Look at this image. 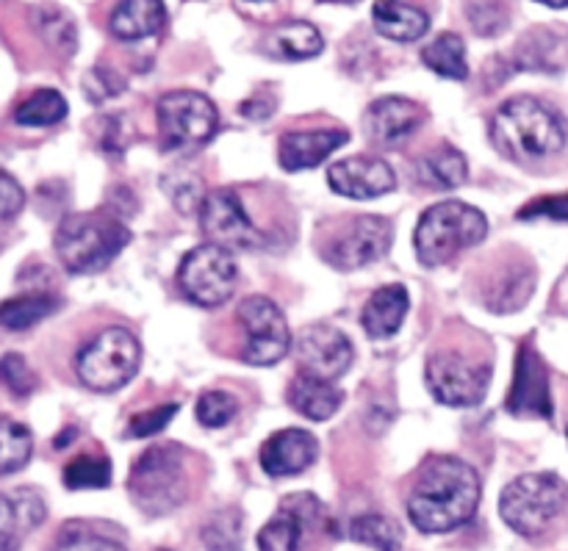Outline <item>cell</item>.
I'll list each match as a JSON object with an SVG mask.
<instances>
[{"instance_id": "e0dca14e", "label": "cell", "mask_w": 568, "mask_h": 551, "mask_svg": "<svg viewBox=\"0 0 568 551\" xmlns=\"http://www.w3.org/2000/svg\"><path fill=\"white\" fill-rule=\"evenodd\" d=\"M427 114L419 103L408 98H381L366 109L364 127L366 136L381 147H397L408 142L422 125Z\"/></svg>"}, {"instance_id": "f35d334b", "label": "cell", "mask_w": 568, "mask_h": 551, "mask_svg": "<svg viewBox=\"0 0 568 551\" xmlns=\"http://www.w3.org/2000/svg\"><path fill=\"white\" fill-rule=\"evenodd\" d=\"M469 20L471 25H475V31L483 33V37H494V33H499L505 25H508L505 9L497 3V0H471Z\"/></svg>"}, {"instance_id": "e575fe53", "label": "cell", "mask_w": 568, "mask_h": 551, "mask_svg": "<svg viewBox=\"0 0 568 551\" xmlns=\"http://www.w3.org/2000/svg\"><path fill=\"white\" fill-rule=\"evenodd\" d=\"M197 421L209 430H220V427L231 425L239 414V402L225 391H205L203 397L197 399Z\"/></svg>"}, {"instance_id": "d590c367", "label": "cell", "mask_w": 568, "mask_h": 551, "mask_svg": "<svg viewBox=\"0 0 568 551\" xmlns=\"http://www.w3.org/2000/svg\"><path fill=\"white\" fill-rule=\"evenodd\" d=\"M33 17H37V25L39 31H42V37L48 39L53 48L64 50V53H72V50H75V25H72V20L64 11L37 9Z\"/></svg>"}, {"instance_id": "277c9868", "label": "cell", "mask_w": 568, "mask_h": 551, "mask_svg": "<svg viewBox=\"0 0 568 551\" xmlns=\"http://www.w3.org/2000/svg\"><path fill=\"white\" fill-rule=\"evenodd\" d=\"M488 236V220L480 208L447 200L425 211L416 225L414 247L425 266H442Z\"/></svg>"}, {"instance_id": "ba28073f", "label": "cell", "mask_w": 568, "mask_h": 551, "mask_svg": "<svg viewBox=\"0 0 568 551\" xmlns=\"http://www.w3.org/2000/svg\"><path fill=\"white\" fill-rule=\"evenodd\" d=\"M239 283L236 258L222 244H200L189 249L178 269V286L189 303L200 308H220L233 297Z\"/></svg>"}, {"instance_id": "30bf717a", "label": "cell", "mask_w": 568, "mask_h": 551, "mask_svg": "<svg viewBox=\"0 0 568 551\" xmlns=\"http://www.w3.org/2000/svg\"><path fill=\"white\" fill-rule=\"evenodd\" d=\"M425 382L436 402L447 408H475L486 399L491 369L458 353H436L427 360Z\"/></svg>"}, {"instance_id": "1f68e13d", "label": "cell", "mask_w": 568, "mask_h": 551, "mask_svg": "<svg viewBox=\"0 0 568 551\" xmlns=\"http://www.w3.org/2000/svg\"><path fill=\"white\" fill-rule=\"evenodd\" d=\"M525 48H530L527 53V67H541V70H552L560 67L568 55V33L558 31V28H538V31L525 33Z\"/></svg>"}, {"instance_id": "6da1fadb", "label": "cell", "mask_w": 568, "mask_h": 551, "mask_svg": "<svg viewBox=\"0 0 568 551\" xmlns=\"http://www.w3.org/2000/svg\"><path fill=\"white\" fill-rule=\"evenodd\" d=\"M480 493V477L466 460L430 458L408 493V519L419 532L444 535L475 519Z\"/></svg>"}, {"instance_id": "74e56055", "label": "cell", "mask_w": 568, "mask_h": 551, "mask_svg": "<svg viewBox=\"0 0 568 551\" xmlns=\"http://www.w3.org/2000/svg\"><path fill=\"white\" fill-rule=\"evenodd\" d=\"M59 549H122L120 541L105 538L83 521H70L59 535Z\"/></svg>"}, {"instance_id": "4dcf8cb0", "label": "cell", "mask_w": 568, "mask_h": 551, "mask_svg": "<svg viewBox=\"0 0 568 551\" xmlns=\"http://www.w3.org/2000/svg\"><path fill=\"white\" fill-rule=\"evenodd\" d=\"M33 455V436L26 425L0 416V477L17 475Z\"/></svg>"}, {"instance_id": "836d02e7", "label": "cell", "mask_w": 568, "mask_h": 551, "mask_svg": "<svg viewBox=\"0 0 568 551\" xmlns=\"http://www.w3.org/2000/svg\"><path fill=\"white\" fill-rule=\"evenodd\" d=\"M64 486L70 491H94L111 486V463L103 455H81L64 469Z\"/></svg>"}, {"instance_id": "f1b7e54d", "label": "cell", "mask_w": 568, "mask_h": 551, "mask_svg": "<svg viewBox=\"0 0 568 551\" xmlns=\"http://www.w3.org/2000/svg\"><path fill=\"white\" fill-rule=\"evenodd\" d=\"M303 521L305 516L294 508L288 499H283V508L275 519L258 532V549L264 551H294L303 543Z\"/></svg>"}, {"instance_id": "8992f818", "label": "cell", "mask_w": 568, "mask_h": 551, "mask_svg": "<svg viewBox=\"0 0 568 551\" xmlns=\"http://www.w3.org/2000/svg\"><path fill=\"white\" fill-rule=\"evenodd\" d=\"M128 491L139 510L148 516H164L181 508L189 491L181 449L170 447V443L148 449L133 466Z\"/></svg>"}, {"instance_id": "ee69618b", "label": "cell", "mask_w": 568, "mask_h": 551, "mask_svg": "<svg viewBox=\"0 0 568 551\" xmlns=\"http://www.w3.org/2000/svg\"><path fill=\"white\" fill-rule=\"evenodd\" d=\"M320 3H358V0H320Z\"/></svg>"}, {"instance_id": "2e32d148", "label": "cell", "mask_w": 568, "mask_h": 551, "mask_svg": "<svg viewBox=\"0 0 568 551\" xmlns=\"http://www.w3.org/2000/svg\"><path fill=\"white\" fill-rule=\"evenodd\" d=\"M327 183L336 194L353 200H375L397 188V175L383 159L355 155V159L336 161L327 170Z\"/></svg>"}, {"instance_id": "5b68a950", "label": "cell", "mask_w": 568, "mask_h": 551, "mask_svg": "<svg viewBox=\"0 0 568 551\" xmlns=\"http://www.w3.org/2000/svg\"><path fill=\"white\" fill-rule=\"evenodd\" d=\"M568 508V486L552 471L525 475L510 482L499 499L505 524L521 538H536Z\"/></svg>"}, {"instance_id": "f6af8a7d", "label": "cell", "mask_w": 568, "mask_h": 551, "mask_svg": "<svg viewBox=\"0 0 568 551\" xmlns=\"http://www.w3.org/2000/svg\"><path fill=\"white\" fill-rule=\"evenodd\" d=\"M250 3H270V0H250Z\"/></svg>"}, {"instance_id": "d6986e66", "label": "cell", "mask_w": 568, "mask_h": 551, "mask_svg": "<svg viewBox=\"0 0 568 551\" xmlns=\"http://www.w3.org/2000/svg\"><path fill=\"white\" fill-rule=\"evenodd\" d=\"M347 131L342 127H331V131H297L286 133L281 139V150H277V159L281 166L288 172H303L320 166L333 150L342 147L347 142Z\"/></svg>"}, {"instance_id": "ab89813d", "label": "cell", "mask_w": 568, "mask_h": 551, "mask_svg": "<svg viewBox=\"0 0 568 551\" xmlns=\"http://www.w3.org/2000/svg\"><path fill=\"white\" fill-rule=\"evenodd\" d=\"M178 414V405H161L155 410H144V414H136L128 425V436L131 438H150L159 436Z\"/></svg>"}, {"instance_id": "cb8c5ba5", "label": "cell", "mask_w": 568, "mask_h": 551, "mask_svg": "<svg viewBox=\"0 0 568 551\" xmlns=\"http://www.w3.org/2000/svg\"><path fill=\"white\" fill-rule=\"evenodd\" d=\"M372 22H375L377 33L392 42H416L430 28V17L405 0H375Z\"/></svg>"}, {"instance_id": "ac0fdd59", "label": "cell", "mask_w": 568, "mask_h": 551, "mask_svg": "<svg viewBox=\"0 0 568 551\" xmlns=\"http://www.w3.org/2000/svg\"><path fill=\"white\" fill-rule=\"evenodd\" d=\"M316 458H320L316 438L308 430H297V427L275 432L261 447V469L272 480L303 475V471H308L316 463Z\"/></svg>"}, {"instance_id": "44dd1931", "label": "cell", "mask_w": 568, "mask_h": 551, "mask_svg": "<svg viewBox=\"0 0 568 551\" xmlns=\"http://www.w3.org/2000/svg\"><path fill=\"white\" fill-rule=\"evenodd\" d=\"M44 521V502L37 491L20 488L0 493V549H17L22 535L37 530Z\"/></svg>"}, {"instance_id": "9c48e42d", "label": "cell", "mask_w": 568, "mask_h": 551, "mask_svg": "<svg viewBox=\"0 0 568 551\" xmlns=\"http://www.w3.org/2000/svg\"><path fill=\"white\" fill-rule=\"evenodd\" d=\"M155 116H159L161 144L166 150L203 147L220 131V111H216V105L205 94L189 92V89L164 94L159 100Z\"/></svg>"}, {"instance_id": "603a6c76", "label": "cell", "mask_w": 568, "mask_h": 551, "mask_svg": "<svg viewBox=\"0 0 568 551\" xmlns=\"http://www.w3.org/2000/svg\"><path fill=\"white\" fill-rule=\"evenodd\" d=\"M342 402L344 394L331 380H320V377L303 375V371L294 377L292 388H288V405L311 421H327L338 414Z\"/></svg>"}, {"instance_id": "60d3db41", "label": "cell", "mask_w": 568, "mask_h": 551, "mask_svg": "<svg viewBox=\"0 0 568 551\" xmlns=\"http://www.w3.org/2000/svg\"><path fill=\"white\" fill-rule=\"evenodd\" d=\"M519 220H558L568 222V194H552V197H538L536 203L525 205L519 211Z\"/></svg>"}, {"instance_id": "7a4b0ae2", "label": "cell", "mask_w": 568, "mask_h": 551, "mask_svg": "<svg viewBox=\"0 0 568 551\" xmlns=\"http://www.w3.org/2000/svg\"><path fill=\"white\" fill-rule=\"evenodd\" d=\"M566 122L558 111L536 98H514L491 120V142L516 161L547 159L566 147Z\"/></svg>"}, {"instance_id": "3957f363", "label": "cell", "mask_w": 568, "mask_h": 551, "mask_svg": "<svg viewBox=\"0 0 568 551\" xmlns=\"http://www.w3.org/2000/svg\"><path fill=\"white\" fill-rule=\"evenodd\" d=\"M131 242V231L109 214H70L55 231V253L72 275L103 272Z\"/></svg>"}, {"instance_id": "d6a6232c", "label": "cell", "mask_w": 568, "mask_h": 551, "mask_svg": "<svg viewBox=\"0 0 568 551\" xmlns=\"http://www.w3.org/2000/svg\"><path fill=\"white\" fill-rule=\"evenodd\" d=\"M349 538L366 549L394 551L403 547V530L386 516H361L349 524Z\"/></svg>"}, {"instance_id": "ffe728a7", "label": "cell", "mask_w": 568, "mask_h": 551, "mask_svg": "<svg viewBox=\"0 0 568 551\" xmlns=\"http://www.w3.org/2000/svg\"><path fill=\"white\" fill-rule=\"evenodd\" d=\"M408 308H410L408 288L399 286V283H392V286H383L372 294L364 314H361V325H364L366 336L369 338H375V341H386V338L397 336L405 316H408Z\"/></svg>"}, {"instance_id": "4316f807", "label": "cell", "mask_w": 568, "mask_h": 551, "mask_svg": "<svg viewBox=\"0 0 568 551\" xmlns=\"http://www.w3.org/2000/svg\"><path fill=\"white\" fill-rule=\"evenodd\" d=\"M272 42H275L272 53H275L277 59H286V61H308V59H316V55L325 50V39H322L320 31H316V25H311V22H303V20H294L288 22V25L277 28Z\"/></svg>"}, {"instance_id": "484cf974", "label": "cell", "mask_w": 568, "mask_h": 551, "mask_svg": "<svg viewBox=\"0 0 568 551\" xmlns=\"http://www.w3.org/2000/svg\"><path fill=\"white\" fill-rule=\"evenodd\" d=\"M416 175H419L425 186L458 188L466 181V159L460 150L444 144V147H436L419 161Z\"/></svg>"}, {"instance_id": "5bb4252c", "label": "cell", "mask_w": 568, "mask_h": 551, "mask_svg": "<svg viewBox=\"0 0 568 551\" xmlns=\"http://www.w3.org/2000/svg\"><path fill=\"white\" fill-rule=\"evenodd\" d=\"M294 358H297L303 375L336 382L338 377L347 375L355 353L342 330L331 325H314L300 333L297 344H294Z\"/></svg>"}, {"instance_id": "f546056e", "label": "cell", "mask_w": 568, "mask_h": 551, "mask_svg": "<svg viewBox=\"0 0 568 551\" xmlns=\"http://www.w3.org/2000/svg\"><path fill=\"white\" fill-rule=\"evenodd\" d=\"M67 111L70 109H67L64 94L55 92V89H39L17 105L14 122L22 127H50L59 125Z\"/></svg>"}, {"instance_id": "8d00e7d4", "label": "cell", "mask_w": 568, "mask_h": 551, "mask_svg": "<svg viewBox=\"0 0 568 551\" xmlns=\"http://www.w3.org/2000/svg\"><path fill=\"white\" fill-rule=\"evenodd\" d=\"M0 380H3L6 388H9V391L20 399L31 397L39 386V380H37V375L31 371V366H28L26 358L17 353L3 355V360H0Z\"/></svg>"}, {"instance_id": "8fae6325", "label": "cell", "mask_w": 568, "mask_h": 551, "mask_svg": "<svg viewBox=\"0 0 568 551\" xmlns=\"http://www.w3.org/2000/svg\"><path fill=\"white\" fill-rule=\"evenodd\" d=\"M247 341L242 347V360L253 366H272L283 360L292 349V330L286 325L283 310L270 297H247L239 305Z\"/></svg>"}, {"instance_id": "83f0119b", "label": "cell", "mask_w": 568, "mask_h": 551, "mask_svg": "<svg viewBox=\"0 0 568 551\" xmlns=\"http://www.w3.org/2000/svg\"><path fill=\"white\" fill-rule=\"evenodd\" d=\"M422 61L430 67L436 75L449 81H466L469 64H466V44L458 33H442L422 50Z\"/></svg>"}, {"instance_id": "4fadbf2b", "label": "cell", "mask_w": 568, "mask_h": 551, "mask_svg": "<svg viewBox=\"0 0 568 551\" xmlns=\"http://www.w3.org/2000/svg\"><path fill=\"white\" fill-rule=\"evenodd\" d=\"M200 227L209 236V242L222 244L227 249H247L261 242L258 227L244 211L242 200L231 188H216L205 194L200 205Z\"/></svg>"}, {"instance_id": "7402d4cb", "label": "cell", "mask_w": 568, "mask_h": 551, "mask_svg": "<svg viewBox=\"0 0 568 551\" xmlns=\"http://www.w3.org/2000/svg\"><path fill=\"white\" fill-rule=\"evenodd\" d=\"M166 22L164 0H120L111 11L109 28L120 42L155 37Z\"/></svg>"}, {"instance_id": "b9f144b4", "label": "cell", "mask_w": 568, "mask_h": 551, "mask_svg": "<svg viewBox=\"0 0 568 551\" xmlns=\"http://www.w3.org/2000/svg\"><path fill=\"white\" fill-rule=\"evenodd\" d=\"M22 208H26V192L9 172L0 170V222L17 220Z\"/></svg>"}, {"instance_id": "9a60e30c", "label": "cell", "mask_w": 568, "mask_h": 551, "mask_svg": "<svg viewBox=\"0 0 568 551\" xmlns=\"http://www.w3.org/2000/svg\"><path fill=\"white\" fill-rule=\"evenodd\" d=\"M508 414L519 419H552V394H549L547 364L536 353L530 341L521 344L519 358H516V377L508 399H505Z\"/></svg>"}, {"instance_id": "7c38bea8", "label": "cell", "mask_w": 568, "mask_h": 551, "mask_svg": "<svg viewBox=\"0 0 568 551\" xmlns=\"http://www.w3.org/2000/svg\"><path fill=\"white\" fill-rule=\"evenodd\" d=\"M394 225L386 216H358L353 225L344 227L327 247L325 261L333 269L353 272L375 264L392 249Z\"/></svg>"}, {"instance_id": "7bdbcfd3", "label": "cell", "mask_w": 568, "mask_h": 551, "mask_svg": "<svg viewBox=\"0 0 568 551\" xmlns=\"http://www.w3.org/2000/svg\"><path fill=\"white\" fill-rule=\"evenodd\" d=\"M536 3H544V6H549V9H566V6H568V0H536Z\"/></svg>"}, {"instance_id": "52a82bcc", "label": "cell", "mask_w": 568, "mask_h": 551, "mask_svg": "<svg viewBox=\"0 0 568 551\" xmlns=\"http://www.w3.org/2000/svg\"><path fill=\"white\" fill-rule=\"evenodd\" d=\"M139 364H142V347L136 336L122 327H109L78 353L75 371L89 391L111 394L136 377Z\"/></svg>"}, {"instance_id": "d4e9b609", "label": "cell", "mask_w": 568, "mask_h": 551, "mask_svg": "<svg viewBox=\"0 0 568 551\" xmlns=\"http://www.w3.org/2000/svg\"><path fill=\"white\" fill-rule=\"evenodd\" d=\"M59 305L61 303L53 297V294H42V292L6 299V303H0V327H6V330L11 333L31 330L33 325H39L42 319L53 316L55 310H59Z\"/></svg>"}]
</instances>
